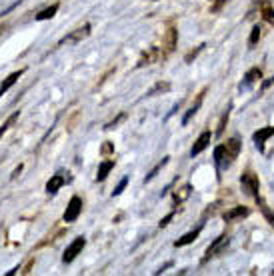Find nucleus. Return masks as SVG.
I'll list each match as a JSON object with an SVG mask.
<instances>
[{"label":"nucleus","mask_w":274,"mask_h":276,"mask_svg":"<svg viewBox=\"0 0 274 276\" xmlns=\"http://www.w3.org/2000/svg\"><path fill=\"white\" fill-rule=\"evenodd\" d=\"M198 234H200V228L192 230V232H186L182 238H178V240L174 242V246H176V248H180V246H186V244H192V242L198 238Z\"/></svg>","instance_id":"9b49d317"},{"label":"nucleus","mask_w":274,"mask_h":276,"mask_svg":"<svg viewBox=\"0 0 274 276\" xmlns=\"http://www.w3.org/2000/svg\"><path fill=\"white\" fill-rule=\"evenodd\" d=\"M258 40H260V28H258V26H254V28H252V32H250V40H248V42H250V46H256Z\"/></svg>","instance_id":"4be33fe9"},{"label":"nucleus","mask_w":274,"mask_h":276,"mask_svg":"<svg viewBox=\"0 0 274 276\" xmlns=\"http://www.w3.org/2000/svg\"><path fill=\"white\" fill-rule=\"evenodd\" d=\"M64 182H66V178H64L62 174H54V176L46 182V192H48V194H56V192L62 188Z\"/></svg>","instance_id":"9d476101"},{"label":"nucleus","mask_w":274,"mask_h":276,"mask_svg":"<svg viewBox=\"0 0 274 276\" xmlns=\"http://www.w3.org/2000/svg\"><path fill=\"white\" fill-rule=\"evenodd\" d=\"M166 162H168V156H166V158H162V160H160L158 164H156V166H154V168H152V170H150V174H148V176H146V178H144V182H150V180H152V178H154V176H156V174H158L160 170H162V166H164V164H166Z\"/></svg>","instance_id":"6ab92c4d"},{"label":"nucleus","mask_w":274,"mask_h":276,"mask_svg":"<svg viewBox=\"0 0 274 276\" xmlns=\"http://www.w3.org/2000/svg\"><path fill=\"white\" fill-rule=\"evenodd\" d=\"M56 12H58V4H52L50 8H44L42 12L36 14V20H48V18H52Z\"/></svg>","instance_id":"f3484780"},{"label":"nucleus","mask_w":274,"mask_h":276,"mask_svg":"<svg viewBox=\"0 0 274 276\" xmlns=\"http://www.w3.org/2000/svg\"><path fill=\"white\" fill-rule=\"evenodd\" d=\"M202 98H204V94H200V96H198V100H196V102H194V104L188 108V112H186V114H184V118H182V126H186V124L190 122V118L198 112V108H200V104H202Z\"/></svg>","instance_id":"4468645a"},{"label":"nucleus","mask_w":274,"mask_h":276,"mask_svg":"<svg viewBox=\"0 0 274 276\" xmlns=\"http://www.w3.org/2000/svg\"><path fill=\"white\" fill-rule=\"evenodd\" d=\"M172 216H174V212H170V214H168V216H164V218H162V220H160V228H164V226H166V224H168V222H170V220H172Z\"/></svg>","instance_id":"a878e982"},{"label":"nucleus","mask_w":274,"mask_h":276,"mask_svg":"<svg viewBox=\"0 0 274 276\" xmlns=\"http://www.w3.org/2000/svg\"><path fill=\"white\" fill-rule=\"evenodd\" d=\"M124 118H126V114H124V112H122V114H118V118H115L112 122H108V124H106V130H112V128H116V126H118V124H120Z\"/></svg>","instance_id":"5701e85b"},{"label":"nucleus","mask_w":274,"mask_h":276,"mask_svg":"<svg viewBox=\"0 0 274 276\" xmlns=\"http://www.w3.org/2000/svg\"><path fill=\"white\" fill-rule=\"evenodd\" d=\"M170 90V82H158L152 90L148 92V96H154V94H158V92H168Z\"/></svg>","instance_id":"412c9836"},{"label":"nucleus","mask_w":274,"mask_h":276,"mask_svg":"<svg viewBox=\"0 0 274 276\" xmlns=\"http://www.w3.org/2000/svg\"><path fill=\"white\" fill-rule=\"evenodd\" d=\"M214 162H216L218 168H224V166H229L230 162H232V158H230L229 150H226L224 144H220V146L214 148Z\"/></svg>","instance_id":"423d86ee"},{"label":"nucleus","mask_w":274,"mask_h":276,"mask_svg":"<svg viewBox=\"0 0 274 276\" xmlns=\"http://www.w3.org/2000/svg\"><path fill=\"white\" fill-rule=\"evenodd\" d=\"M115 168V160H104L100 162V166H98V174H96V180H104L106 176H108V172Z\"/></svg>","instance_id":"ddd939ff"},{"label":"nucleus","mask_w":274,"mask_h":276,"mask_svg":"<svg viewBox=\"0 0 274 276\" xmlns=\"http://www.w3.org/2000/svg\"><path fill=\"white\" fill-rule=\"evenodd\" d=\"M244 78H246V80H244V88H246V86H252L254 82H258V80L262 78V72H260V68H252L246 72Z\"/></svg>","instance_id":"2eb2a0df"},{"label":"nucleus","mask_w":274,"mask_h":276,"mask_svg":"<svg viewBox=\"0 0 274 276\" xmlns=\"http://www.w3.org/2000/svg\"><path fill=\"white\" fill-rule=\"evenodd\" d=\"M264 216H266V220H268V222L274 226V214H272V212H268V210L264 208Z\"/></svg>","instance_id":"c85d7f7f"},{"label":"nucleus","mask_w":274,"mask_h":276,"mask_svg":"<svg viewBox=\"0 0 274 276\" xmlns=\"http://www.w3.org/2000/svg\"><path fill=\"white\" fill-rule=\"evenodd\" d=\"M18 116H20V112H14V114L10 116V118H8V120H6V122L0 126V136H2V134H4V132H6V130H8V128H10V126H12V124L18 120Z\"/></svg>","instance_id":"aec40b11"},{"label":"nucleus","mask_w":274,"mask_h":276,"mask_svg":"<svg viewBox=\"0 0 274 276\" xmlns=\"http://www.w3.org/2000/svg\"><path fill=\"white\" fill-rule=\"evenodd\" d=\"M224 146H226V150H229L230 158H236V156H238V152H240V140H238V138H230Z\"/></svg>","instance_id":"dca6fc26"},{"label":"nucleus","mask_w":274,"mask_h":276,"mask_svg":"<svg viewBox=\"0 0 274 276\" xmlns=\"http://www.w3.org/2000/svg\"><path fill=\"white\" fill-rule=\"evenodd\" d=\"M229 120V110H226V114L222 116V120H220V126H218V134H222V130H224V122Z\"/></svg>","instance_id":"cd10ccee"},{"label":"nucleus","mask_w":274,"mask_h":276,"mask_svg":"<svg viewBox=\"0 0 274 276\" xmlns=\"http://www.w3.org/2000/svg\"><path fill=\"white\" fill-rule=\"evenodd\" d=\"M84 244H86V240L82 238V236H78V238H74L72 242L68 244V248L64 250V256H62V260L64 262H72L78 254L82 252V248H84Z\"/></svg>","instance_id":"7ed1b4c3"},{"label":"nucleus","mask_w":274,"mask_h":276,"mask_svg":"<svg viewBox=\"0 0 274 276\" xmlns=\"http://www.w3.org/2000/svg\"><path fill=\"white\" fill-rule=\"evenodd\" d=\"M90 34V24H84V26H80V28H76L72 34L68 36H64L62 40H60V46L62 44H76V42H80V40H84L86 36Z\"/></svg>","instance_id":"20e7f679"},{"label":"nucleus","mask_w":274,"mask_h":276,"mask_svg":"<svg viewBox=\"0 0 274 276\" xmlns=\"http://www.w3.org/2000/svg\"><path fill=\"white\" fill-rule=\"evenodd\" d=\"M270 136H274V126H264V128H260V130L254 132V142H256V146L262 150L264 142H266Z\"/></svg>","instance_id":"6e6552de"},{"label":"nucleus","mask_w":274,"mask_h":276,"mask_svg":"<svg viewBox=\"0 0 274 276\" xmlns=\"http://www.w3.org/2000/svg\"><path fill=\"white\" fill-rule=\"evenodd\" d=\"M82 212V200L80 196H72L68 202V206L64 210V222H74Z\"/></svg>","instance_id":"f03ea898"},{"label":"nucleus","mask_w":274,"mask_h":276,"mask_svg":"<svg viewBox=\"0 0 274 276\" xmlns=\"http://www.w3.org/2000/svg\"><path fill=\"white\" fill-rule=\"evenodd\" d=\"M240 184H242V190H244L248 196L258 198V188H260V182H258L256 174H252V172H244V174H242V178H240Z\"/></svg>","instance_id":"f257e3e1"},{"label":"nucleus","mask_w":274,"mask_h":276,"mask_svg":"<svg viewBox=\"0 0 274 276\" xmlns=\"http://www.w3.org/2000/svg\"><path fill=\"white\" fill-rule=\"evenodd\" d=\"M22 74H24V70H18V72H12V74H8V76L4 78V82L0 84V96H2L4 92L10 90V88H12V86L18 82V78H20Z\"/></svg>","instance_id":"1a4fd4ad"},{"label":"nucleus","mask_w":274,"mask_h":276,"mask_svg":"<svg viewBox=\"0 0 274 276\" xmlns=\"http://www.w3.org/2000/svg\"><path fill=\"white\" fill-rule=\"evenodd\" d=\"M210 138H212V134H210L208 130H206V132H202V134L198 136V140L194 142V146H192L190 154H192V156H198V154H200L202 150H206V146L210 144Z\"/></svg>","instance_id":"0eeeda50"},{"label":"nucleus","mask_w":274,"mask_h":276,"mask_svg":"<svg viewBox=\"0 0 274 276\" xmlns=\"http://www.w3.org/2000/svg\"><path fill=\"white\" fill-rule=\"evenodd\" d=\"M126 184H128V178L124 176V178H122V180L118 182V186H116V188H115V192H112V196H118V194H122V190L126 188Z\"/></svg>","instance_id":"b1692460"},{"label":"nucleus","mask_w":274,"mask_h":276,"mask_svg":"<svg viewBox=\"0 0 274 276\" xmlns=\"http://www.w3.org/2000/svg\"><path fill=\"white\" fill-rule=\"evenodd\" d=\"M174 46H176V30L170 28V30L166 32V50L170 52V50H174Z\"/></svg>","instance_id":"a211bd4d"},{"label":"nucleus","mask_w":274,"mask_h":276,"mask_svg":"<svg viewBox=\"0 0 274 276\" xmlns=\"http://www.w3.org/2000/svg\"><path fill=\"white\" fill-rule=\"evenodd\" d=\"M244 216H248V208L244 206H236L229 210V212H224V220H236V218H244Z\"/></svg>","instance_id":"f8f14e48"},{"label":"nucleus","mask_w":274,"mask_h":276,"mask_svg":"<svg viewBox=\"0 0 274 276\" xmlns=\"http://www.w3.org/2000/svg\"><path fill=\"white\" fill-rule=\"evenodd\" d=\"M180 190H182V192H180V194H178V192H176V194H174V198H176V202H180V200H184V198H186V196H188V194H190V186H188V184H186V186H184V188H180Z\"/></svg>","instance_id":"393cba45"},{"label":"nucleus","mask_w":274,"mask_h":276,"mask_svg":"<svg viewBox=\"0 0 274 276\" xmlns=\"http://www.w3.org/2000/svg\"><path fill=\"white\" fill-rule=\"evenodd\" d=\"M226 244H229V236H226V234H220V236H218V238H216V240H214V242L208 246V250H206V256H204V262L208 260V258H212V256H214L216 252H222Z\"/></svg>","instance_id":"39448f33"},{"label":"nucleus","mask_w":274,"mask_h":276,"mask_svg":"<svg viewBox=\"0 0 274 276\" xmlns=\"http://www.w3.org/2000/svg\"><path fill=\"white\" fill-rule=\"evenodd\" d=\"M272 274H274V270H272Z\"/></svg>","instance_id":"7c9ffc66"},{"label":"nucleus","mask_w":274,"mask_h":276,"mask_svg":"<svg viewBox=\"0 0 274 276\" xmlns=\"http://www.w3.org/2000/svg\"><path fill=\"white\" fill-rule=\"evenodd\" d=\"M2 30H4V26H0V34H2Z\"/></svg>","instance_id":"c756f323"},{"label":"nucleus","mask_w":274,"mask_h":276,"mask_svg":"<svg viewBox=\"0 0 274 276\" xmlns=\"http://www.w3.org/2000/svg\"><path fill=\"white\" fill-rule=\"evenodd\" d=\"M204 46V44H202ZM202 46H198V48H196V50H192V52H190V54H188V56H186V62H190V60H192V58H194V56H196V54H198V52H200V50H202Z\"/></svg>","instance_id":"bb28decb"}]
</instances>
